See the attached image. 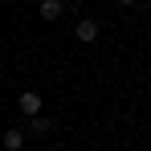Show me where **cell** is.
<instances>
[{"instance_id": "6da1fadb", "label": "cell", "mask_w": 151, "mask_h": 151, "mask_svg": "<svg viewBox=\"0 0 151 151\" xmlns=\"http://www.w3.org/2000/svg\"><path fill=\"white\" fill-rule=\"evenodd\" d=\"M17 106H21L25 119H37V114H41V94H37V90H25V94L17 98Z\"/></svg>"}, {"instance_id": "7a4b0ae2", "label": "cell", "mask_w": 151, "mask_h": 151, "mask_svg": "<svg viewBox=\"0 0 151 151\" xmlns=\"http://www.w3.org/2000/svg\"><path fill=\"white\" fill-rule=\"evenodd\" d=\"M74 33H78V41H82V45H94V41H98V21H94V17H82Z\"/></svg>"}, {"instance_id": "3957f363", "label": "cell", "mask_w": 151, "mask_h": 151, "mask_svg": "<svg viewBox=\"0 0 151 151\" xmlns=\"http://www.w3.org/2000/svg\"><path fill=\"white\" fill-rule=\"evenodd\" d=\"M61 12H65L61 0H41V4H37V17H41V21H57Z\"/></svg>"}, {"instance_id": "277c9868", "label": "cell", "mask_w": 151, "mask_h": 151, "mask_svg": "<svg viewBox=\"0 0 151 151\" xmlns=\"http://www.w3.org/2000/svg\"><path fill=\"white\" fill-rule=\"evenodd\" d=\"M0 143H4V151H21V147H25V131H17V127H8Z\"/></svg>"}, {"instance_id": "5b68a950", "label": "cell", "mask_w": 151, "mask_h": 151, "mask_svg": "<svg viewBox=\"0 0 151 151\" xmlns=\"http://www.w3.org/2000/svg\"><path fill=\"white\" fill-rule=\"evenodd\" d=\"M49 131H53V123L45 119V114H37V119H33V135H49Z\"/></svg>"}, {"instance_id": "8992f818", "label": "cell", "mask_w": 151, "mask_h": 151, "mask_svg": "<svg viewBox=\"0 0 151 151\" xmlns=\"http://www.w3.org/2000/svg\"><path fill=\"white\" fill-rule=\"evenodd\" d=\"M119 4H123V8H135V4H139V0H119Z\"/></svg>"}]
</instances>
